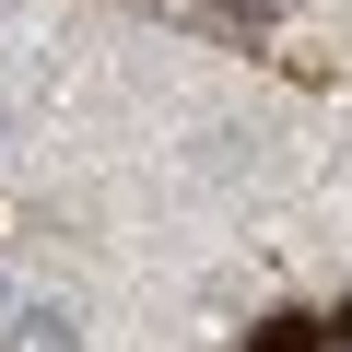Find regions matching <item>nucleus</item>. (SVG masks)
Here are the masks:
<instances>
[{
  "mask_svg": "<svg viewBox=\"0 0 352 352\" xmlns=\"http://www.w3.org/2000/svg\"><path fill=\"white\" fill-rule=\"evenodd\" d=\"M0 352H82V317L59 294H24L12 317H0Z\"/></svg>",
  "mask_w": 352,
  "mask_h": 352,
  "instance_id": "1",
  "label": "nucleus"
},
{
  "mask_svg": "<svg viewBox=\"0 0 352 352\" xmlns=\"http://www.w3.org/2000/svg\"><path fill=\"white\" fill-rule=\"evenodd\" d=\"M0 141H12V106H0Z\"/></svg>",
  "mask_w": 352,
  "mask_h": 352,
  "instance_id": "2",
  "label": "nucleus"
}]
</instances>
